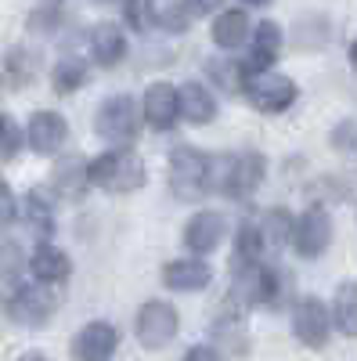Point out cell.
<instances>
[{
	"instance_id": "cell-1",
	"label": "cell",
	"mask_w": 357,
	"mask_h": 361,
	"mask_svg": "<svg viewBox=\"0 0 357 361\" xmlns=\"http://www.w3.org/2000/svg\"><path fill=\"white\" fill-rule=\"evenodd\" d=\"M263 177H267V159L256 148L210 156V192L224 199H238V202L253 199V192L263 185Z\"/></svg>"
},
{
	"instance_id": "cell-2",
	"label": "cell",
	"mask_w": 357,
	"mask_h": 361,
	"mask_svg": "<svg viewBox=\"0 0 357 361\" xmlns=\"http://www.w3.org/2000/svg\"><path fill=\"white\" fill-rule=\"evenodd\" d=\"M148 180V170H144V159L134 152L130 145H112L108 152L94 156L91 159V185L101 188V192H112V195H130L137 188H144Z\"/></svg>"
},
{
	"instance_id": "cell-3",
	"label": "cell",
	"mask_w": 357,
	"mask_h": 361,
	"mask_svg": "<svg viewBox=\"0 0 357 361\" xmlns=\"http://www.w3.org/2000/svg\"><path fill=\"white\" fill-rule=\"evenodd\" d=\"M170 192L181 202H202L210 195V156H202L195 145H177L170 159Z\"/></svg>"
},
{
	"instance_id": "cell-4",
	"label": "cell",
	"mask_w": 357,
	"mask_h": 361,
	"mask_svg": "<svg viewBox=\"0 0 357 361\" xmlns=\"http://www.w3.org/2000/svg\"><path fill=\"white\" fill-rule=\"evenodd\" d=\"M141 112L134 105L130 94H112L98 105L94 112V134L105 141V145H134L137 134H141Z\"/></svg>"
},
{
	"instance_id": "cell-5",
	"label": "cell",
	"mask_w": 357,
	"mask_h": 361,
	"mask_svg": "<svg viewBox=\"0 0 357 361\" xmlns=\"http://www.w3.org/2000/svg\"><path fill=\"white\" fill-rule=\"evenodd\" d=\"M4 307H8L11 322L29 325V329H40L58 311V293L47 282H18L15 289H8V304Z\"/></svg>"
},
{
	"instance_id": "cell-6",
	"label": "cell",
	"mask_w": 357,
	"mask_h": 361,
	"mask_svg": "<svg viewBox=\"0 0 357 361\" xmlns=\"http://www.w3.org/2000/svg\"><path fill=\"white\" fill-rule=\"evenodd\" d=\"M177 333H181V314H177L173 304L166 300H148V304L137 307V318H134V336L144 350H166Z\"/></svg>"
},
{
	"instance_id": "cell-7",
	"label": "cell",
	"mask_w": 357,
	"mask_h": 361,
	"mask_svg": "<svg viewBox=\"0 0 357 361\" xmlns=\"http://www.w3.org/2000/svg\"><path fill=\"white\" fill-rule=\"evenodd\" d=\"M246 98L256 112L263 116H282L296 105V98H300V87H296V80L275 73V69H263V73H253L246 80Z\"/></svg>"
},
{
	"instance_id": "cell-8",
	"label": "cell",
	"mask_w": 357,
	"mask_h": 361,
	"mask_svg": "<svg viewBox=\"0 0 357 361\" xmlns=\"http://www.w3.org/2000/svg\"><path fill=\"white\" fill-rule=\"evenodd\" d=\"M332 235H336L332 214L321 202H314L292 224V250H296V257H303V260H318L325 250L332 246Z\"/></svg>"
},
{
	"instance_id": "cell-9",
	"label": "cell",
	"mask_w": 357,
	"mask_h": 361,
	"mask_svg": "<svg viewBox=\"0 0 357 361\" xmlns=\"http://www.w3.org/2000/svg\"><path fill=\"white\" fill-rule=\"evenodd\" d=\"M332 311L321 304L318 296H303V300H296V307H292V336L300 340L307 350H321L325 343H329L332 336Z\"/></svg>"
},
{
	"instance_id": "cell-10",
	"label": "cell",
	"mask_w": 357,
	"mask_h": 361,
	"mask_svg": "<svg viewBox=\"0 0 357 361\" xmlns=\"http://www.w3.org/2000/svg\"><path fill=\"white\" fill-rule=\"evenodd\" d=\"M115 350H119V329L105 318L87 322L69 343L73 361H112Z\"/></svg>"
},
{
	"instance_id": "cell-11",
	"label": "cell",
	"mask_w": 357,
	"mask_h": 361,
	"mask_svg": "<svg viewBox=\"0 0 357 361\" xmlns=\"http://www.w3.org/2000/svg\"><path fill=\"white\" fill-rule=\"evenodd\" d=\"M141 116H144V123L166 134L177 127V116H181V90H177L173 83L166 80H156V83H148L144 87V102H141Z\"/></svg>"
},
{
	"instance_id": "cell-12",
	"label": "cell",
	"mask_w": 357,
	"mask_h": 361,
	"mask_svg": "<svg viewBox=\"0 0 357 361\" xmlns=\"http://www.w3.org/2000/svg\"><path fill=\"white\" fill-rule=\"evenodd\" d=\"M69 141V123L62 112H51V109H40L29 116L25 123V145L33 148L37 156H58Z\"/></svg>"
},
{
	"instance_id": "cell-13",
	"label": "cell",
	"mask_w": 357,
	"mask_h": 361,
	"mask_svg": "<svg viewBox=\"0 0 357 361\" xmlns=\"http://www.w3.org/2000/svg\"><path fill=\"white\" fill-rule=\"evenodd\" d=\"M227 235V221L217 214V209H199V214L184 224L181 238H184V250L195 257H210Z\"/></svg>"
},
{
	"instance_id": "cell-14",
	"label": "cell",
	"mask_w": 357,
	"mask_h": 361,
	"mask_svg": "<svg viewBox=\"0 0 357 361\" xmlns=\"http://www.w3.org/2000/svg\"><path fill=\"white\" fill-rule=\"evenodd\" d=\"M213 282V267L206 264V257H177L163 264V286L173 293H199Z\"/></svg>"
},
{
	"instance_id": "cell-15",
	"label": "cell",
	"mask_w": 357,
	"mask_h": 361,
	"mask_svg": "<svg viewBox=\"0 0 357 361\" xmlns=\"http://www.w3.org/2000/svg\"><path fill=\"white\" fill-rule=\"evenodd\" d=\"M51 188H54V195H62L69 202L83 199L87 188H91V163H87L83 156H76V152L62 156L51 170Z\"/></svg>"
},
{
	"instance_id": "cell-16",
	"label": "cell",
	"mask_w": 357,
	"mask_h": 361,
	"mask_svg": "<svg viewBox=\"0 0 357 361\" xmlns=\"http://www.w3.org/2000/svg\"><path fill=\"white\" fill-rule=\"evenodd\" d=\"M177 90H181V119H184V123H192V127H210L213 119H217L220 105H217L213 90L206 87V83L188 80V83H181Z\"/></svg>"
},
{
	"instance_id": "cell-17",
	"label": "cell",
	"mask_w": 357,
	"mask_h": 361,
	"mask_svg": "<svg viewBox=\"0 0 357 361\" xmlns=\"http://www.w3.org/2000/svg\"><path fill=\"white\" fill-rule=\"evenodd\" d=\"M29 275H33L37 282H47V286H62L73 275V260L54 243H40L33 250V257H29Z\"/></svg>"
},
{
	"instance_id": "cell-18",
	"label": "cell",
	"mask_w": 357,
	"mask_h": 361,
	"mask_svg": "<svg viewBox=\"0 0 357 361\" xmlns=\"http://www.w3.org/2000/svg\"><path fill=\"white\" fill-rule=\"evenodd\" d=\"M91 58L101 69H112L127 58V33L119 29V22H98L91 29Z\"/></svg>"
},
{
	"instance_id": "cell-19",
	"label": "cell",
	"mask_w": 357,
	"mask_h": 361,
	"mask_svg": "<svg viewBox=\"0 0 357 361\" xmlns=\"http://www.w3.org/2000/svg\"><path fill=\"white\" fill-rule=\"evenodd\" d=\"M278 51H282V25L278 22H260L253 29V47H249V58H246L249 76L263 73V69H275Z\"/></svg>"
},
{
	"instance_id": "cell-20",
	"label": "cell",
	"mask_w": 357,
	"mask_h": 361,
	"mask_svg": "<svg viewBox=\"0 0 357 361\" xmlns=\"http://www.w3.org/2000/svg\"><path fill=\"white\" fill-rule=\"evenodd\" d=\"M144 22L163 29V33H188L192 25V8L188 0H144Z\"/></svg>"
},
{
	"instance_id": "cell-21",
	"label": "cell",
	"mask_w": 357,
	"mask_h": 361,
	"mask_svg": "<svg viewBox=\"0 0 357 361\" xmlns=\"http://www.w3.org/2000/svg\"><path fill=\"white\" fill-rule=\"evenodd\" d=\"M210 37L220 51H238L253 33H249V15L242 8H227L213 18V29H210Z\"/></svg>"
},
{
	"instance_id": "cell-22",
	"label": "cell",
	"mask_w": 357,
	"mask_h": 361,
	"mask_svg": "<svg viewBox=\"0 0 357 361\" xmlns=\"http://www.w3.org/2000/svg\"><path fill=\"white\" fill-rule=\"evenodd\" d=\"M267 238H263V224L256 221H242L234 228V253H231V267H253L263 260Z\"/></svg>"
},
{
	"instance_id": "cell-23",
	"label": "cell",
	"mask_w": 357,
	"mask_h": 361,
	"mask_svg": "<svg viewBox=\"0 0 357 361\" xmlns=\"http://www.w3.org/2000/svg\"><path fill=\"white\" fill-rule=\"evenodd\" d=\"M22 221H25L29 231L40 238V243H47V238L54 235V206H51V199L40 188L25 192V199H22Z\"/></svg>"
},
{
	"instance_id": "cell-24",
	"label": "cell",
	"mask_w": 357,
	"mask_h": 361,
	"mask_svg": "<svg viewBox=\"0 0 357 361\" xmlns=\"http://www.w3.org/2000/svg\"><path fill=\"white\" fill-rule=\"evenodd\" d=\"M332 325L346 340H357V279L339 282L332 296Z\"/></svg>"
},
{
	"instance_id": "cell-25",
	"label": "cell",
	"mask_w": 357,
	"mask_h": 361,
	"mask_svg": "<svg viewBox=\"0 0 357 361\" xmlns=\"http://www.w3.org/2000/svg\"><path fill=\"white\" fill-rule=\"evenodd\" d=\"M87 83V62L83 58H58L54 62V73H51V87H54V94H76V90Z\"/></svg>"
},
{
	"instance_id": "cell-26",
	"label": "cell",
	"mask_w": 357,
	"mask_h": 361,
	"mask_svg": "<svg viewBox=\"0 0 357 361\" xmlns=\"http://www.w3.org/2000/svg\"><path fill=\"white\" fill-rule=\"evenodd\" d=\"M210 76L220 90L227 94H246V80H249V69L246 62H227V58H210Z\"/></svg>"
},
{
	"instance_id": "cell-27",
	"label": "cell",
	"mask_w": 357,
	"mask_h": 361,
	"mask_svg": "<svg viewBox=\"0 0 357 361\" xmlns=\"http://www.w3.org/2000/svg\"><path fill=\"white\" fill-rule=\"evenodd\" d=\"M263 238H267V250H282L285 243H292V214L289 209H282V206H275V209H267L263 214Z\"/></svg>"
},
{
	"instance_id": "cell-28",
	"label": "cell",
	"mask_w": 357,
	"mask_h": 361,
	"mask_svg": "<svg viewBox=\"0 0 357 361\" xmlns=\"http://www.w3.org/2000/svg\"><path fill=\"white\" fill-rule=\"evenodd\" d=\"M25 267H29V260L22 257L18 243L4 238V243H0V286L15 289V286L22 282V271H25Z\"/></svg>"
},
{
	"instance_id": "cell-29",
	"label": "cell",
	"mask_w": 357,
	"mask_h": 361,
	"mask_svg": "<svg viewBox=\"0 0 357 361\" xmlns=\"http://www.w3.org/2000/svg\"><path fill=\"white\" fill-rule=\"evenodd\" d=\"M25 145V134L22 127L15 123V116L0 112V163H11L18 156V148Z\"/></svg>"
},
{
	"instance_id": "cell-30",
	"label": "cell",
	"mask_w": 357,
	"mask_h": 361,
	"mask_svg": "<svg viewBox=\"0 0 357 361\" xmlns=\"http://www.w3.org/2000/svg\"><path fill=\"white\" fill-rule=\"evenodd\" d=\"M4 73H8V83H11V87H25V83H33V76H37L33 54H25L22 47H15V51L8 54V62H4Z\"/></svg>"
},
{
	"instance_id": "cell-31",
	"label": "cell",
	"mask_w": 357,
	"mask_h": 361,
	"mask_svg": "<svg viewBox=\"0 0 357 361\" xmlns=\"http://www.w3.org/2000/svg\"><path fill=\"white\" fill-rule=\"evenodd\" d=\"M58 22H62V0H40V8L29 15V29L37 33H51Z\"/></svg>"
},
{
	"instance_id": "cell-32",
	"label": "cell",
	"mask_w": 357,
	"mask_h": 361,
	"mask_svg": "<svg viewBox=\"0 0 357 361\" xmlns=\"http://www.w3.org/2000/svg\"><path fill=\"white\" fill-rule=\"evenodd\" d=\"M329 145L336 152H357V123L353 119H339L336 130L329 134Z\"/></svg>"
},
{
	"instance_id": "cell-33",
	"label": "cell",
	"mask_w": 357,
	"mask_h": 361,
	"mask_svg": "<svg viewBox=\"0 0 357 361\" xmlns=\"http://www.w3.org/2000/svg\"><path fill=\"white\" fill-rule=\"evenodd\" d=\"M22 217V202L15 199V192H11V185L4 177H0V228H8V224H15Z\"/></svg>"
},
{
	"instance_id": "cell-34",
	"label": "cell",
	"mask_w": 357,
	"mask_h": 361,
	"mask_svg": "<svg viewBox=\"0 0 357 361\" xmlns=\"http://www.w3.org/2000/svg\"><path fill=\"white\" fill-rule=\"evenodd\" d=\"M184 361H224V357H220V350L213 343H195V347H188Z\"/></svg>"
},
{
	"instance_id": "cell-35",
	"label": "cell",
	"mask_w": 357,
	"mask_h": 361,
	"mask_svg": "<svg viewBox=\"0 0 357 361\" xmlns=\"http://www.w3.org/2000/svg\"><path fill=\"white\" fill-rule=\"evenodd\" d=\"M127 4V22L134 25V29H144L148 22H144V0H123Z\"/></svg>"
},
{
	"instance_id": "cell-36",
	"label": "cell",
	"mask_w": 357,
	"mask_h": 361,
	"mask_svg": "<svg viewBox=\"0 0 357 361\" xmlns=\"http://www.w3.org/2000/svg\"><path fill=\"white\" fill-rule=\"evenodd\" d=\"M220 4H224V0H188L192 15H210V11H217Z\"/></svg>"
},
{
	"instance_id": "cell-37",
	"label": "cell",
	"mask_w": 357,
	"mask_h": 361,
	"mask_svg": "<svg viewBox=\"0 0 357 361\" xmlns=\"http://www.w3.org/2000/svg\"><path fill=\"white\" fill-rule=\"evenodd\" d=\"M18 361H51L47 354H40V350H29V354H22Z\"/></svg>"
},
{
	"instance_id": "cell-38",
	"label": "cell",
	"mask_w": 357,
	"mask_h": 361,
	"mask_svg": "<svg viewBox=\"0 0 357 361\" xmlns=\"http://www.w3.org/2000/svg\"><path fill=\"white\" fill-rule=\"evenodd\" d=\"M242 4H253V8H263V4H271V0H242Z\"/></svg>"
},
{
	"instance_id": "cell-39",
	"label": "cell",
	"mask_w": 357,
	"mask_h": 361,
	"mask_svg": "<svg viewBox=\"0 0 357 361\" xmlns=\"http://www.w3.org/2000/svg\"><path fill=\"white\" fill-rule=\"evenodd\" d=\"M101 4H108V0H101Z\"/></svg>"
}]
</instances>
